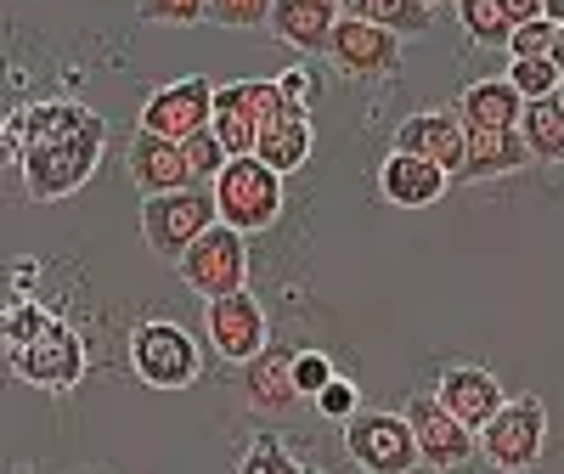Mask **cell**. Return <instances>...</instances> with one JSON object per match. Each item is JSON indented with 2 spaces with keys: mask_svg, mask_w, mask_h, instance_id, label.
Returning a JSON list of instances; mask_svg holds the SVG:
<instances>
[{
  "mask_svg": "<svg viewBox=\"0 0 564 474\" xmlns=\"http://www.w3.org/2000/svg\"><path fill=\"white\" fill-rule=\"evenodd\" d=\"M215 125V85L204 74H186V79H170L159 85L148 103H141V119L135 130H153L164 141H186Z\"/></svg>",
  "mask_w": 564,
  "mask_h": 474,
  "instance_id": "obj_10",
  "label": "cell"
},
{
  "mask_svg": "<svg viewBox=\"0 0 564 474\" xmlns=\"http://www.w3.org/2000/svg\"><path fill=\"white\" fill-rule=\"evenodd\" d=\"M457 23H463V34L475 40V45H486V52H508V34H513V23H508V12H502V0H457Z\"/></svg>",
  "mask_w": 564,
  "mask_h": 474,
  "instance_id": "obj_26",
  "label": "cell"
},
{
  "mask_svg": "<svg viewBox=\"0 0 564 474\" xmlns=\"http://www.w3.org/2000/svg\"><path fill=\"white\" fill-rule=\"evenodd\" d=\"M547 452V407L536 396H520V401H508L486 430H480V457L502 474H525L536 468Z\"/></svg>",
  "mask_w": 564,
  "mask_h": 474,
  "instance_id": "obj_7",
  "label": "cell"
},
{
  "mask_svg": "<svg viewBox=\"0 0 564 474\" xmlns=\"http://www.w3.org/2000/svg\"><path fill=\"white\" fill-rule=\"evenodd\" d=\"M406 423H412V435H417L423 463H430L435 474H452V468H463L468 457H480V435L468 430L463 418H452L435 390L406 401Z\"/></svg>",
  "mask_w": 564,
  "mask_h": 474,
  "instance_id": "obj_11",
  "label": "cell"
},
{
  "mask_svg": "<svg viewBox=\"0 0 564 474\" xmlns=\"http://www.w3.org/2000/svg\"><path fill=\"white\" fill-rule=\"evenodd\" d=\"M130 181L141 186V198H159V193H186V186H198L193 181V164H186V148L181 141H164L153 130H135L130 136Z\"/></svg>",
  "mask_w": 564,
  "mask_h": 474,
  "instance_id": "obj_14",
  "label": "cell"
},
{
  "mask_svg": "<svg viewBox=\"0 0 564 474\" xmlns=\"http://www.w3.org/2000/svg\"><path fill=\"white\" fill-rule=\"evenodd\" d=\"M130 373L148 390H186V385H198V373H204V351L181 322L148 316V322H135V334H130Z\"/></svg>",
  "mask_w": 564,
  "mask_h": 474,
  "instance_id": "obj_2",
  "label": "cell"
},
{
  "mask_svg": "<svg viewBox=\"0 0 564 474\" xmlns=\"http://www.w3.org/2000/svg\"><path fill=\"white\" fill-rule=\"evenodd\" d=\"M63 474H113V468H102V463H85V468H63Z\"/></svg>",
  "mask_w": 564,
  "mask_h": 474,
  "instance_id": "obj_40",
  "label": "cell"
},
{
  "mask_svg": "<svg viewBox=\"0 0 564 474\" xmlns=\"http://www.w3.org/2000/svg\"><path fill=\"white\" fill-rule=\"evenodd\" d=\"M525 164H536V159H531L520 130H475L468 125V164L457 181H497V175H513Z\"/></svg>",
  "mask_w": 564,
  "mask_h": 474,
  "instance_id": "obj_19",
  "label": "cell"
},
{
  "mask_svg": "<svg viewBox=\"0 0 564 474\" xmlns=\"http://www.w3.org/2000/svg\"><path fill=\"white\" fill-rule=\"evenodd\" d=\"M547 57H553V68L564 74V23H558V40H553V52H547Z\"/></svg>",
  "mask_w": 564,
  "mask_h": 474,
  "instance_id": "obj_39",
  "label": "cell"
},
{
  "mask_svg": "<svg viewBox=\"0 0 564 474\" xmlns=\"http://www.w3.org/2000/svg\"><path fill=\"white\" fill-rule=\"evenodd\" d=\"M220 220L215 186H186V193H159L141 198V237L164 266H181V255L198 244V237Z\"/></svg>",
  "mask_w": 564,
  "mask_h": 474,
  "instance_id": "obj_3",
  "label": "cell"
},
{
  "mask_svg": "<svg viewBox=\"0 0 564 474\" xmlns=\"http://www.w3.org/2000/svg\"><path fill=\"white\" fill-rule=\"evenodd\" d=\"M238 474H305L294 457H289V446H282L276 435H260L249 452H243V463H238Z\"/></svg>",
  "mask_w": 564,
  "mask_h": 474,
  "instance_id": "obj_31",
  "label": "cell"
},
{
  "mask_svg": "<svg viewBox=\"0 0 564 474\" xmlns=\"http://www.w3.org/2000/svg\"><path fill=\"white\" fill-rule=\"evenodd\" d=\"M345 18H361V23H379L401 40H423L435 29V7L430 0H345Z\"/></svg>",
  "mask_w": 564,
  "mask_h": 474,
  "instance_id": "obj_21",
  "label": "cell"
},
{
  "mask_svg": "<svg viewBox=\"0 0 564 474\" xmlns=\"http://www.w3.org/2000/svg\"><path fill=\"white\" fill-rule=\"evenodd\" d=\"M401 52H406L401 34H390L379 23H361V18H339L334 45H327L334 68L350 74V79H395L401 74Z\"/></svg>",
  "mask_w": 564,
  "mask_h": 474,
  "instance_id": "obj_12",
  "label": "cell"
},
{
  "mask_svg": "<svg viewBox=\"0 0 564 474\" xmlns=\"http://www.w3.org/2000/svg\"><path fill=\"white\" fill-rule=\"evenodd\" d=\"M502 12H508L513 29H520V23H536L542 18V0H502Z\"/></svg>",
  "mask_w": 564,
  "mask_h": 474,
  "instance_id": "obj_37",
  "label": "cell"
},
{
  "mask_svg": "<svg viewBox=\"0 0 564 474\" xmlns=\"http://www.w3.org/2000/svg\"><path fill=\"white\" fill-rule=\"evenodd\" d=\"M508 79L525 103H542V97H558L564 74L553 68V57H508Z\"/></svg>",
  "mask_w": 564,
  "mask_h": 474,
  "instance_id": "obj_27",
  "label": "cell"
},
{
  "mask_svg": "<svg viewBox=\"0 0 564 474\" xmlns=\"http://www.w3.org/2000/svg\"><path fill=\"white\" fill-rule=\"evenodd\" d=\"M215 136H220V148L231 153V159H249L254 148H260V125L231 103V90L226 85H215V125H209Z\"/></svg>",
  "mask_w": 564,
  "mask_h": 474,
  "instance_id": "obj_24",
  "label": "cell"
},
{
  "mask_svg": "<svg viewBox=\"0 0 564 474\" xmlns=\"http://www.w3.org/2000/svg\"><path fill=\"white\" fill-rule=\"evenodd\" d=\"M395 148H401V153H417V159H430V164H441V170L457 181L463 164H468V125H463L457 108L412 114V119H401V130H395Z\"/></svg>",
  "mask_w": 564,
  "mask_h": 474,
  "instance_id": "obj_13",
  "label": "cell"
},
{
  "mask_svg": "<svg viewBox=\"0 0 564 474\" xmlns=\"http://www.w3.org/2000/svg\"><path fill=\"white\" fill-rule=\"evenodd\" d=\"M542 18L547 23H564V0H542Z\"/></svg>",
  "mask_w": 564,
  "mask_h": 474,
  "instance_id": "obj_38",
  "label": "cell"
},
{
  "mask_svg": "<svg viewBox=\"0 0 564 474\" xmlns=\"http://www.w3.org/2000/svg\"><path fill=\"white\" fill-rule=\"evenodd\" d=\"M553 40H558V23L536 18V23H520L508 34V57H547L553 52Z\"/></svg>",
  "mask_w": 564,
  "mask_h": 474,
  "instance_id": "obj_34",
  "label": "cell"
},
{
  "mask_svg": "<svg viewBox=\"0 0 564 474\" xmlns=\"http://www.w3.org/2000/svg\"><path fill=\"white\" fill-rule=\"evenodd\" d=\"M558 108H564V85H558Z\"/></svg>",
  "mask_w": 564,
  "mask_h": 474,
  "instance_id": "obj_42",
  "label": "cell"
},
{
  "mask_svg": "<svg viewBox=\"0 0 564 474\" xmlns=\"http://www.w3.org/2000/svg\"><path fill=\"white\" fill-rule=\"evenodd\" d=\"M276 85H282V97H289L300 114H311V103H316V79H311V68H282Z\"/></svg>",
  "mask_w": 564,
  "mask_h": 474,
  "instance_id": "obj_36",
  "label": "cell"
},
{
  "mask_svg": "<svg viewBox=\"0 0 564 474\" xmlns=\"http://www.w3.org/2000/svg\"><path fill=\"white\" fill-rule=\"evenodd\" d=\"M435 396H441V407H446L452 418H463L475 435L508 407V396H502V385H497V373H486V367H475V362H452V367L441 373Z\"/></svg>",
  "mask_w": 564,
  "mask_h": 474,
  "instance_id": "obj_15",
  "label": "cell"
},
{
  "mask_svg": "<svg viewBox=\"0 0 564 474\" xmlns=\"http://www.w3.org/2000/svg\"><path fill=\"white\" fill-rule=\"evenodd\" d=\"M181 148H186V164H193V181H198V186H215V175H220V170L231 164V153L220 148V136H215V130H198V136H186Z\"/></svg>",
  "mask_w": 564,
  "mask_h": 474,
  "instance_id": "obj_29",
  "label": "cell"
},
{
  "mask_svg": "<svg viewBox=\"0 0 564 474\" xmlns=\"http://www.w3.org/2000/svg\"><path fill=\"white\" fill-rule=\"evenodd\" d=\"M339 7H345V0H339Z\"/></svg>",
  "mask_w": 564,
  "mask_h": 474,
  "instance_id": "obj_43",
  "label": "cell"
},
{
  "mask_svg": "<svg viewBox=\"0 0 564 474\" xmlns=\"http://www.w3.org/2000/svg\"><path fill=\"white\" fill-rule=\"evenodd\" d=\"M305 474H327V468H316V463H311V468H305Z\"/></svg>",
  "mask_w": 564,
  "mask_h": 474,
  "instance_id": "obj_41",
  "label": "cell"
},
{
  "mask_svg": "<svg viewBox=\"0 0 564 474\" xmlns=\"http://www.w3.org/2000/svg\"><path fill=\"white\" fill-rule=\"evenodd\" d=\"M311 141H316L311 114H289V119H276L271 130H260L254 159H265L276 175H294V170H305V159H311Z\"/></svg>",
  "mask_w": 564,
  "mask_h": 474,
  "instance_id": "obj_22",
  "label": "cell"
},
{
  "mask_svg": "<svg viewBox=\"0 0 564 474\" xmlns=\"http://www.w3.org/2000/svg\"><path fill=\"white\" fill-rule=\"evenodd\" d=\"M215 204H220V220L238 226L243 237L249 231H271L276 215H282V175L265 164V159H231L220 175H215Z\"/></svg>",
  "mask_w": 564,
  "mask_h": 474,
  "instance_id": "obj_4",
  "label": "cell"
},
{
  "mask_svg": "<svg viewBox=\"0 0 564 474\" xmlns=\"http://www.w3.org/2000/svg\"><path fill=\"white\" fill-rule=\"evenodd\" d=\"M45 322H52V311H45V305L18 300V305L7 311V356H12V351H23V345L40 334V327H45Z\"/></svg>",
  "mask_w": 564,
  "mask_h": 474,
  "instance_id": "obj_33",
  "label": "cell"
},
{
  "mask_svg": "<svg viewBox=\"0 0 564 474\" xmlns=\"http://www.w3.org/2000/svg\"><path fill=\"white\" fill-rule=\"evenodd\" d=\"M7 362H12L18 378H29V385L52 390V396H63V390H74L79 378H85V340L74 334L63 316H52V322H45L23 351H12Z\"/></svg>",
  "mask_w": 564,
  "mask_h": 474,
  "instance_id": "obj_9",
  "label": "cell"
},
{
  "mask_svg": "<svg viewBox=\"0 0 564 474\" xmlns=\"http://www.w3.org/2000/svg\"><path fill=\"white\" fill-rule=\"evenodd\" d=\"M322 418H334V423H350L356 412H361V396H356V385H350V378H334V385H327L316 401H311Z\"/></svg>",
  "mask_w": 564,
  "mask_h": 474,
  "instance_id": "obj_35",
  "label": "cell"
},
{
  "mask_svg": "<svg viewBox=\"0 0 564 474\" xmlns=\"http://www.w3.org/2000/svg\"><path fill=\"white\" fill-rule=\"evenodd\" d=\"M231 90V103H238L260 130H271L276 119H289V114H300L289 97H282V85L276 79H238V85H226Z\"/></svg>",
  "mask_w": 564,
  "mask_h": 474,
  "instance_id": "obj_25",
  "label": "cell"
},
{
  "mask_svg": "<svg viewBox=\"0 0 564 474\" xmlns=\"http://www.w3.org/2000/svg\"><path fill=\"white\" fill-rule=\"evenodd\" d=\"M276 12V0H209L215 29H265Z\"/></svg>",
  "mask_w": 564,
  "mask_h": 474,
  "instance_id": "obj_30",
  "label": "cell"
},
{
  "mask_svg": "<svg viewBox=\"0 0 564 474\" xmlns=\"http://www.w3.org/2000/svg\"><path fill=\"white\" fill-rule=\"evenodd\" d=\"M457 114L463 125H475V130H520V114H525V97L513 90V79H475L457 97Z\"/></svg>",
  "mask_w": 564,
  "mask_h": 474,
  "instance_id": "obj_20",
  "label": "cell"
},
{
  "mask_svg": "<svg viewBox=\"0 0 564 474\" xmlns=\"http://www.w3.org/2000/svg\"><path fill=\"white\" fill-rule=\"evenodd\" d=\"M135 23L193 29V23H209V0H135Z\"/></svg>",
  "mask_w": 564,
  "mask_h": 474,
  "instance_id": "obj_28",
  "label": "cell"
},
{
  "mask_svg": "<svg viewBox=\"0 0 564 474\" xmlns=\"http://www.w3.org/2000/svg\"><path fill=\"white\" fill-rule=\"evenodd\" d=\"M520 136H525V148H531L536 164H564V108H558V97L525 103Z\"/></svg>",
  "mask_w": 564,
  "mask_h": 474,
  "instance_id": "obj_23",
  "label": "cell"
},
{
  "mask_svg": "<svg viewBox=\"0 0 564 474\" xmlns=\"http://www.w3.org/2000/svg\"><path fill=\"white\" fill-rule=\"evenodd\" d=\"M446 186H452V175H446L441 164L417 159V153H401V148L379 164V193H384L395 209H430V204L446 198Z\"/></svg>",
  "mask_w": 564,
  "mask_h": 474,
  "instance_id": "obj_17",
  "label": "cell"
},
{
  "mask_svg": "<svg viewBox=\"0 0 564 474\" xmlns=\"http://www.w3.org/2000/svg\"><path fill=\"white\" fill-rule=\"evenodd\" d=\"M430 7H435V0H430Z\"/></svg>",
  "mask_w": 564,
  "mask_h": 474,
  "instance_id": "obj_44",
  "label": "cell"
},
{
  "mask_svg": "<svg viewBox=\"0 0 564 474\" xmlns=\"http://www.w3.org/2000/svg\"><path fill=\"white\" fill-rule=\"evenodd\" d=\"M345 452L361 474H412L423 463L406 412H384V407H361L345 423Z\"/></svg>",
  "mask_w": 564,
  "mask_h": 474,
  "instance_id": "obj_5",
  "label": "cell"
},
{
  "mask_svg": "<svg viewBox=\"0 0 564 474\" xmlns=\"http://www.w3.org/2000/svg\"><path fill=\"white\" fill-rule=\"evenodd\" d=\"M175 271H181L186 289L204 294V300H226V294L249 289V244H243V231L226 226V220H215L198 244L181 255Z\"/></svg>",
  "mask_w": 564,
  "mask_h": 474,
  "instance_id": "obj_6",
  "label": "cell"
},
{
  "mask_svg": "<svg viewBox=\"0 0 564 474\" xmlns=\"http://www.w3.org/2000/svg\"><path fill=\"white\" fill-rule=\"evenodd\" d=\"M204 334H209L220 362L249 367L254 356L271 351V316H265V305L249 289H238L226 300H204Z\"/></svg>",
  "mask_w": 564,
  "mask_h": 474,
  "instance_id": "obj_8",
  "label": "cell"
},
{
  "mask_svg": "<svg viewBox=\"0 0 564 474\" xmlns=\"http://www.w3.org/2000/svg\"><path fill=\"white\" fill-rule=\"evenodd\" d=\"M339 18H345L339 0H276L271 34H276L282 45H294V52H305V57H327Z\"/></svg>",
  "mask_w": 564,
  "mask_h": 474,
  "instance_id": "obj_16",
  "label": "cell"
},
{
  "mask_svg": "<svg viewBox=\"0 0 564 474\" xmlns=\"http://www.w3.org/2000/svg\"><path fill=\"white\" fill-rule=\"evenodd\" d=\"M243 396H249V407L265 412V418L300 412L305 396H300V385H294V351H276V345H271L265 356H254V362L243 367Z\"/></svg>",
  "mask_w": 564,
  "mask_h": 474,
  "instance_id": "obj_18",
  "label": "cell"
},
{
  "mask_svg": "<svg viewBox=\"0 0 564 474\" xmlns=\"http://www.w3.org/2000/svg\"><path fill=\"white\" fill-rule=\"evenodd\" d=\"M334 378L339 373H334V362H327L322 351H294V385H300L305 401H316L327 385H334Z\"/></svg>",
  "mask_w": 564,
  "mask_h": 474,
  "instance_id": "obj_32",
  "label": "cell"
},
{
  "mask_svg": "<svg viewBox=\"0 0 564 474\" xmlns=\"http://www.w3.org/2000/svg\"><path fill=\"white\" fill-rule=\"evenodd\" d=\"M108 153V119L90 114L85 103H40L23 108V141H18V175L23 193L40 204L74 198L97 175Z\"/></svg>",
  "mask_w": 564,
  "mask_h": 474,
  "instance_id": "obj_1",
  "label": "cell"
}]
</instances>
